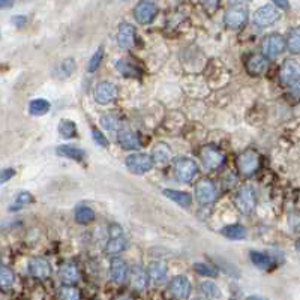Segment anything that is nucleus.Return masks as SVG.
<instances>
[{
	"mask_svg": "<svg viewBox=\"0 0 300 300\" xmlns=\"http://www.w3.org/2000/svg\"><path fill=\"white\" fill-rule=\"evenodd\" d=\"M117 95H119V90L116 84L110 83V81H102L99 83L98 86L95 87V92H93V96H95V101L101 105H108L111 104L113 101L117 99Z\"/></svg>",
	"mask_w": 300,
	"mask_h": 300,
	"instance_id": "obj_9",
	"label": "nucleus"
},
{
	"mask_svg": "<svg viewBox=\"0 0 300 300\" xmlns=\"http://www.w3.org/2000/svg\"><path fill=\"white\" fill-rule=\"evenodd\" d=\"M174 176L182 183H189L197 174H198V165L191 158H177L173 164Z\"/></svg>",
	"mask_w": 300,
	"mask_h": 300,
	"instance_id": "obj_2",
	"label": "nucleus"
},
{
	"mask_svg": "<svg viewBox=\"0 0 300 300\" xmlns=\"http://www.w3.org/2000/svg\"><path fill=\"white\" fill-rule=\"evenodd\" d=\"M117 44L120 48L129 50L135 45V27L129 23H122L117 32Z\"/></svg>",
	"mask_w": 300,
	"mask_h": 300,
	"instance_id": "obj_18",
	"label": "nucleus"
},
{
	"mask_svg": "<svg viewBox=\"0 0 300 300\" xmlns=\"http://www.w3.org/2000/svg\"><path fill=\"white\" fill-rule=\"evenodd\" d=\"M156 12H158V9H156V5L155 3H152L149 0H143V2H140L135 6V9H134V18L140 24H150L155 20Z\"/></svg>",
	"mask_w": 300,
	"mask_h": 300,
	"instance_id": "obj_11",
	"label": "nucleus"
},
{
	"mask_svg": "<svg viewBox=\"0 0 300 300\" xmlns=\"http://www.w3.org/2000/svg\"><path fill=\"white\" fill-rule=\"evenodd\" d=\"M276 8L278 6H273V5H264V6L258 8L254 14L255 24L260 27H269V26L275 24L281 17L279 11Z\"/></svg>",
	"mask_w": 300,
	"mask_h": 300,
	"instance_id": "obj_8",
	"label": "nucleus"
},
{
	"mask_svg": "<svg viewBox=\"0 0 300 300\" xmlns=\"http://www.w3.org/2000/svg\"><path fill=\"white\" fill-rule=\"evenodd\" d=\"M101 125L107 131H116L119 128V119L114 114H104L101 117Z\"/></svg>",
	"mask_w": 300,
	"mask_h": 300,
	"instance_id": "obj_38",
	"label": "nucleus"
},
{
	"mask_svg": "<svg viewBox=\"0 0 300 300\" xmlns=\"http://www.w3.org/2000/svg\"><path fill=\"white\" fill-rule=\"evenodd\" d=\"M279 80L282 84L293 86L300 80V63L294 59H287L279 69Z\"/></svg>",
	"mask_w": 300,
	"mask_h": 300,
	"instance_id": "obj_6",
	"label": "nucleus"
},
{
	"mask_svg": "<svg viewBox=\"0 0 300 300\" xmlns=\"http://www.w3.org/2000/svg\"><path fill=\"white\" fill-rule=\"evenodd\" d=\"M201 161L207 170H216L224 164L225 156L216 146L209 144V146H204L201 150Z\"/></svg>",
	"mask_w": 300,
	"mask_h": 300,
	"instance_id": "obj_10",
	"label": "nucleus"
},
{
	"mask_svg": "<svg viewBox=\"0 0 300 300\" xmlns=\"http://www.w3.org/2000/svg\"><path fill=\"white\" fill-rule=\"evenodd\" d=\"M32 201H33V198H32V195L29 192H21V194H18L17 201H15L14 207H11V209H14V210L15 209H20V207H23V206H26V204H29Z\"/></svg>",
	"mask_w": 300,
	"mask_h": 300,
	"instance_id": "obj_40",
	"label": "nucleus"
},
{
	"mask_svg": "<svg viewBox=\"0 0 300 300\" xmlns=\"http://www.w3.org/2000/svg\"><path fill=\"white\" fill-rule=\"evenodd\" d=\"M59 132L63 138H72L77 135V125L72 120H62L59 125Z\"/></svg>",
	"mask_w": 300,
	"mask_h": 300,
	"instance_id": "obj_34",
	"label": "nucleus"
},
{
	"mask_svg": "<svg viewBox=\"0 0 300 300\" xmlns=\"http://www.w3.org/2000/svg\"><path fill=\"white\" fill-rule=\"evenodd\" d=\"M57 155L63 156V158H68V159H75V161H83L86 158V153L84 150L75 147V146H69V144H63L60 147H57L56 150Z\"/></svg>",
	"mask_w": 300,
	"mask_h": 300,
	"instance_id": "obj_23",
	"label": "nucleus"
},
{
	"mask_svg": "<svg viewBox=\"0 0 300 300\" xmlns=\"http://www.w3.org/2000/svg\"><path fill=\"white\" fill-rule=\"evenodd\" d=\"M152 156H153V161L158 162V164H164L167 162L170 158H172V149L164 144V143H159L155 146L153 152H152Z\"/></svg>",
	"mask_w": 300,
	"mask_h": 300,
	"instance_id": "obj_26",
	"label": "nucleus"
},
{
	"mask_svg": "<svg viewBox=\"0 0 300 300\" xmlns=\"http://www.w3.org/2000/svg\"><path fill=\"white\" fill-rule=\"evenodd\" d=\"M195 198L200 204H212L216 200V186L213 182L203 179L195 185Z\"/></svg>",
	"mask_w": 300,
	"mask_h": 300,
	"instance_id": "obj_12",
	"label": "nucleus"
},
{
	"mask_svg": "<svg viewBox=\"0 0 300 300\" xmlns=\"http://www.w3.org/2000/svg\"><path fill=\"white\" fill-rule=\"evenodd\" d=\"M287 48L293 54L300 53V26L290 30V33L287 36Z\"/></svg>",
	"mask_w": 300,
	"mask_h": 300,
	"instance_id": "obj_30",
	"label": "nucleus"
},
{
	"mask_svg": "<svg viewBox=\"0 0 300 300\" xmlns=\"http://www.w3.org/2000/svg\"><path fill=\"white\" fill-rule=\"evenodd\" d=\"M15 282V275L12 270H9L6 266H2V270H0V287L3 290H9Z\"/></svg>",
	"mask_w": 300,
	"mask_h": 300,
	"instance_id": "obj_32",
	"label": "nucleus"
},
{
	"mask_svg": "<svg viewBox=\"0 0 300 300\" xmlns=\"http://www.w3.org/2000/svg\"><path fill=\"white\" fill-rule=\"evenodd\" d=\"M29 272L33 278L44 281L51 275V266L42 257H33L29 261Z\"/></svg>",
	"mask_w": 300,
	"mask_h": 300,
	"instance_id": "obj_16",
	"label": "nucleus"
},
{
	"mask_svg": "<svg viewBox=\"0 0 300 300\" xmlns=\"http://www.w3.org/2000/svg\"><path fill=\"white\" fill-rule=\"evenodd\" d=\"M15 176V170L14 168H5L2 170V176H0V183H6L9 179H12Z\"/></svg>",
	"mask_w": 300,
	"mask_h": 300,
	"instance_id": "obj_42",
	"label": "nucleus"
},
{
	"mask_svg": "<svg viewBox=\"0 0 300 300\" xmlns=\"http://www.w3.org/2000/svg\"><path fill=\"white\" fill-rule=\"evenodd\" d=\"M248 21V11L242 5H234L224 14V23L230 29H240Z\"/></svg>",
	"mask_w": 300,
	"mask_h": 300,
	"instance_id": "obj_7",
	"label": "nucleus"
},
{
	"mask_svg": "<svg viewBox=\"0 0 300 300\" xmlns=\"http://www.w3.org/2000/svg\"><path fill=\"white\" fill-rule=\"evenodd\" d=\"M236 207L240 213L249 215L254 212L255 204H257V197H255V189L251 185H243L234 198Z\"/></svg>",
	"mask_w": 300,
	"mask_h": 300,
	"instance_id": "obj_1",
	"label": "nucleus"
},
{
	"mask_svg": "<svg viewBox=\"0 0 300 300\" xmlns=\"http://www.w3.org/2000/svg\"><path fill=\"white\" fill-rule=\"evenodd\" d=\"M59 278L63 284H68V285H74L78 279H80V273H78V269L75 264L72 263H66L60 267L59 270Z\"/></svg>",
	"mask_w": 300,
	"mask_h": 300,
	"instance_id": "obj_22",
	"label": "nucleus"
},
{
	"mask_svg": "<svg viewBox=\"0 0 300 300\" xmlns=\"http://www.w3.org/2000/svg\"><path fill=\"white\" fill-rule=\"evenodd\" d=\"M12 3H14V0H0V6H2L3 9H6V8H9V6H12Z\"/></svg>",
	"mask_w": 300,
	"mask_h": 300,
	"instance_id": "obj_46",
	"label": "nucleus"
},
{
	"mask_svg": "<svg viewBox=\"0 0 300 300\" xmlns=\"http://www.w3.org/2000/svg\"><path fill=\"white\" fill-rule=\"evenodd\" d=\"M258 164H260V159L255 150H245L237 158V168L245 176H249L257 172Z\"/></svg>",
	"mask_w": 300,
	"mask_h": 300,
	"instance_id": "obj_13",
	"label": "nucleus"
},
{
	"mask_svg": "<svg viewBox=\"0 0 300 300\" xmlns=\"http://www.w3.org/2000/svg\"><path fill=\"white\" fill-rule=\"evenodd\" d=\"M12 23H15V26H18V27H21V26H24L26 18L24 17H12Z\"/></svg>",
	"mask_w": 300,
	"mask_h": 300,
	"instance_id": "obj_44",
	"label": "nucleus"
},
{
	"mask_svg": "<svg viewBox=\"0 0 300 300\" xmlns=\"http://www.w3.org/2000/svg\"><path fill=\"white\" fill-rule=\"evenodd\" d=\"M102 57H104V48L99 47V48L96 50V53L92 56L90 62H89V72H95V71L99 68L101 62H102Z\"/></svg>",
	"mask_w": 300,
	"mask_h": 300,
	"instance_id": "obj_39",
	"label": "nucleus"
},
{
	"mask_svg": "<svg viewBox=\"0 0 300 300\" xmlns=\"http://www.w3.org/2000/svg\"><path fill=\"white\" fill-rule=\"evenodd\" d=\"M218 2H219V0H203V3H204L206 6H209V8H216V6H218Z\"/></svg>",
	"mask_w": 300,
	"mask_h": 300,
	"instance_id": "obj_45",
	"label": "nucleus"
},
{
	"mask_svg": "<svg viewBox=\"0 0 300 300\" xmlns=\"http://www.w3.org/2000/svg\"><path fill=\"white\" fill-rule=\"evenodd\" d=\"M147 272H149V276H150V279L153 281L155 285H161L167 279V266L162 261H153V263H150Z\"/></svg>",
	"mask_w": 300,
	"mask_h": 300,
	"instance_id": "obj_21",
	"label": "nucleus"
},
{
	"mask_svg": "<svg viewBox=\"0 0 300 300\" xmlns=\"http://www.w3.org/2000/svg\"><path fill=\"white\" fill-rule=\"evenodd\" d=\"M75 71V60L74 59H68V60H65V62H62V65L59 66V75L62 77V78H68V77H71V74Z\"/></svg>",
	"mask_w": 300,
	"mask_h": 300,
	"instance_id": "obj_36",
	"label": "nucleus"
},
{
	"mask_svg": "<svg viewBox=\"0 0 300 300\" xmlns=\"http://www.w3.org/2000/svg\"><path fill=\"white\" fill-rule=\"evenodd\" d=\"M296 249H297V251H300V239L297 240V243H296Z\"/></svg>",
	"mask_w": 300,
	"mask_h": 300,
	"instance_id": "obj_48",
	"label": "nucleus"
},
{
	"mask_svg": "<svg viewBox=\"0 0 300 300\" xmlns=\"http://www.w3.org/2000/svg\"><path fill=\"white\" fill-rule=\"evenodd\" d=\"M251 261L257 266L258 269H269L272 266V258L269 257L267 254L258 252V251H252L251 252Z\"/></svg>",
	"mask_w": 300,
	"mask_h": 300,
	"instance_id": "obj_33",
	"label": "nucleus"
},
{
	"mask_svg": "<svg viewBox=\"0 0 300 300\" xmlns=\"http://www.w3.org/2000/svg\"><path fill=\"white\" fill-rule=\"evenodd\" d=\"M245 66H246V71H248L249 75L260 77V75H263L267 71L269 62H267V57L264 54H251L246 59Z\"/></svg>",
	"mask_w": 300,
	"mask_h": 300,
	"instance_id": "obj_15",
	"label": "nucleus"
},
{
	"mask_svg": "<svg viewBox=\"0 0 300 300\" xmlns=\"http://www.w3.org/2000/svg\"><path fill=\"white\" fill-rule=\"evenodd\" d=\"M279 9H290V2L288 0H272Z\"/></svg>",
	"mask_w": 300,
	"mask_h": 300,
	"instance_id": "obj_43",
	"label": "nucleus"
},
{
	"mask_svg": "<svg viewBox=\"0 0 300 300\" xmlns=\"http://www.w3.org/2000/svg\"><path fill=\"white\" fill-rule=\"evenodd\" d=\"M108 233H110V240L105 248L107 254H111V255L120 254L126 248V239L123 236L122 227L117 224H111L108 228Z\"/></svg>",
	"mask_w": 300,
	"mask_h": 300,
	"instance_id": "obj_5",
	"label": "nucleus"
},
{
	"mask_svg": "<svg viewBox=\"0 0 300 300\" xmlns=\"http://www.w3.org/2000/svg\"><path fill=\"white\" fill-rule=\"evenodd\" d=\"M221 233L231 239V240H242L246 237V230L243 225H239V224H231V225H227L221 230Z\"/></svg>",
	"mask_w": 300,
	"mask_h": 300,
	"instance_id": "obj_25",
	"label": "nucleus"
},
{
	"mask_svg": "<svg viewBox=\"0 0 300 300\" xmlns=\"http://www.w3.org/2000/svg\"><path fill=\"white\" fill-rule=\"evenodd\" d=\"M200 293L203 297H207V299H219L221 297V291H219L218 285L210 281H204L200 284Z\"/></svg>",
	"mask_w": 300,
	"mask_h": 300,
	"instance_id": "obj_31",
	"label": "nucleus"
},
{
	"mask_svg": "<svg viewBox=\"0 0 300 300\" xmlns=\"http://www.w3.org/2000/svg\"><path fill=\"white\" fill-rule=\"evenodd\" d=\"M129 281H131V287L137 291H144L149 287V272H144L143 267L140 266H134L129 275Z\"/></svg>",
	"mask_w": 300,
	"mask_h": 300,
	"instance_id": "obj_17",
	"label": "nucleus"
},
{
	"mask_svg": "<svg viewBox=\"0 0 300 300\" xmlns=\"http://www.w3.org/2000/svg\"><path fill=\"white\" fill-rule=\"evenodd\" d=\"M285 47H287V41L284 39L282 35L272 33L264 38V41L261 44V51L267 59H276L278 56L282 54Z\"/></svg>",
	"mask_w": 300,
	"mask_h": 300,
	"instance_id": "obj_3",
	"label": "nucleus"
},
{
	"mask_svg": "<svg viewBox=\"0 0 300 300\" xmlns=\"http://www.w3.org/2000/svg\"><path fill=\"white\" fill-rule=\"evenodd\" d=\"M168 293L174 299H188L191 294V282L186 276H174L168 284Z\"/></svg>",
	"mask_w": 300,
	"mask_h": 300,
	"instance_id": "obj_14",
	"label": "nucleus"
},
{
	"mask_svg": "<svg viewBox=\"0 0 300 300\" xmlns=\"http://www.w3.org/2000/svg\"><path fill=\"white\" fill-rule=\"evenodd\" d=\"M164 195L167 198L173 200L174 203L183 206V207H189L191 203H192V198L188 192H183V191H176V189H164Z\"/></svg>",
	"mask_w": 300,
	"mask_h": 300,
	"instance_id": "obj_24",
	"label": "nucleus"
},
{
	"mask_svg": "<svg viewBox=\"0 0 300 300\" xmlns=\"http://www.w3.org/2000/svg\"><path fill=\"white\" fill-rule=\"evenodd\" d=\"M59 297L63 300H77L80 299V293L74 285L63 284V287L59 290Z\"/></svg>",
	"mask_w": 300,
	"mask_h": 300,
	"instance_id": "obj_35",
	"label": "nucleus"
},
{
	"mask_svg": "<svg viewBox=\"0 0 300 300\" xmlns=\"http://www.w3.org/2000/svg\"><path fill=\"white\" fill-rule=\"evenodd\" d=\"M110 273L116 284H123L128 278V266L126 263L119 257L111 258L110 263Z\"/></svg>",
	"mask_w": 300,
	"mask_h": 300,
	"instance_id": "obj_19",
	"label": "nucleus"
},
{
	"mask_svg": "<svg viewBox=\"0 0 300 300\" xmlns=\"http://www.w3.org/2000/svg\"><path fill=\"white\" fill-rule=\"evenodd\" d=\"M75 221L80 224V225H87L90 222L95 221V212L93 209H90L89 206H78L75 209Z\"/></svg>",
	"mask_w": 300,
	"mask_h": 300,
	"instance_id": "obj_29",
	"label": "nucleus"
},
{
	"mask_svg": "<svg viewBox=\"0 0 300 300\" xmlns=\"http://www.w3.org/2000/svg\"><path fill=\"white\" fill-rule=\"evenodd\" d=\"M117 141L125 150H138L141 147V141H140L138 135L131 129H122L119 132Z\"/></svg>",
	"mask_w": 300,
	"mask_h": 300,
	"instance_id": "obj_20",
	"label": "nucleus"
},
{
	"mask_svg": "<svg viewBox=\"0 0 300 300\" xmlns=\"http://www.w3.org/2000/svg\"><path fill=\"white\" fill-rule=\"evenodd\" d=\"M92 137H93V141L101 146V147H108V138L99 131V129H93L92 131Z\"/></svg>",
	"mask_w": 300,
	"mask_h": 300,
	"instance_id": "obj_41",
	"label": "nucleus"
},
{
	"mask_svg": "<svg viewBox=\"0 0 300 300\" xmlns=\"http://www.w3.org/2000/svg\"><path fill=\"white\" fill-rule=\"evenodd\" d=\"M153 162H155L153 156H149L146 153H132L125 161L129 172L138 174V176L150 172L153 168Z\"/></svg>",
	"mask_w": 300,
	"mask_h": 300,
	"instance_id": "obj_4",
	"label": "nucleus"
},
{
	"mask_svg": "<svg viewBox=\"0 0 300 300\" xmlns=\"http://www.w3.org/2000/svg\"><path fill=\"white\" fill-rule=\"evenodd\" d=\"M249 0H231V3L233 5H245V3H248Z\"/></svg>",
	"mask_w": 300,
	"mask_h": 300,
	"instance_id": "obj_47",
	"label": "nucleus"
},
{
	"mask_svg": "<svg viewBox=\"0 0 300 300\" xmlns=\"http://www.w3.org/2000/svg\"><path fill=\"white\" fill-rule=\"evenodd\" d=\"M194 270L201 275V276H215L218 273V270L215 269L213 266L207 264V263H195L194 264Z\"/></svg>",
	"mask_w": 300,
	"mask_h": 300,
	"instance_id": "obj_37",
	"label": "nucleus"
},
{
	"mask_svg": "<svg viewBox=\"0 0 300 300\" xmlns=\"http://www.w3.org/2000/svg\"><path fill=\"white\" fill-rule=\"evenodd\" d=\"M116 69H117L122 75L129 77V78L138 77V74H140L138 68H137L135 65H132V63H131L129 60H126V59H119V60H116Z\"/></svg>",
	"mask_w": 300,
	"mask_h": 300,
	"instance_id": "obj_27",
	"label": "nucleus"
},
{
	"mask_svg": "<svg viewBox=\"0 0 300 300\" xmlns=\"http://www.w3.org/2000/svg\"><path fill=\"white\" fill-rule=\"evenodd\" d=\"M50 108H51V104L47 99H42V98L33 99L29 104V111H30L32 116H44V114H47L50 111Z\"/></svg>",
	"mask_w": 300,
	"mask_h": 300,
	"instance_id": "obj_28",
	"label": "nucleus"
}]
</instances>
